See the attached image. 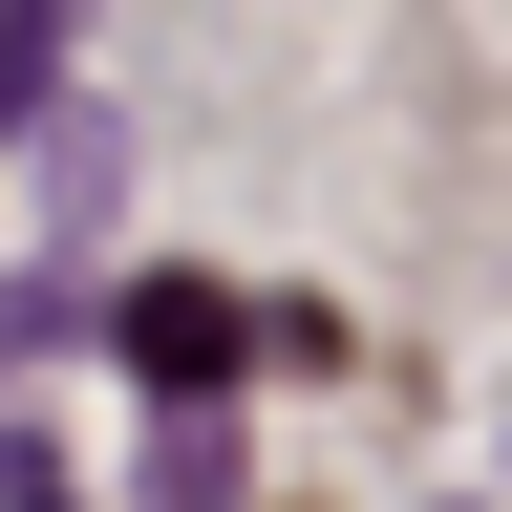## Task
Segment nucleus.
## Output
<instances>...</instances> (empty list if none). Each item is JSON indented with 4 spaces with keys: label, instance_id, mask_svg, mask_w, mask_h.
I'll list each match as a JSON object with an SVG mask.
<instances>
[{
    "label": "nucleus",
    "instance_id": "obj_1",
    "mask_svg": "<svg viewBox=\"0 0 512 512\" xmlns=\"http://www.w3.org/2000/svg\"><path fill=\"white\" fill-rule=\"evenodd\" d=\"M107 342L171 384V427H214V384H235V342H256V320H235V278H128V320H107Z\"/></svg>",
    "mask_w": 512,
    "mask_h": 512
},
{
    "label": "nucleus",
    "instance_id": "obj_2",
    "mask_svg": "<svg viewBox=\"0 0 512 512\" xmlns=\"http://www.w3.org/2000/svg\"><path fill=\"white\" fill-rule=\"evenodd\" d=\"M150 512H235V448H214V427H171V448H150Z\"/></svg>",
    "mask_w": 512,
    "mask_h": 512
},
{
    "label": "nucleus",
    "instance_id": "obj_4",
    "mask_svg": "<svg viewBox=\"0 0 512 512\" xmlns=\"http://www.w3.org/2000/svg\"><path fill=\"white\" fill-rule=\"evenodd\" d=\"M43 86H64V43L22 22V0H0V107H43Z\"/></svg>",
    "mask_w": 512,
    "mask_h": 512
},
{
    "label": "nucleus",
    "instance_id": "obj_3",
    "mask_svg": "<svg viewBox=\"0 0 512 512\" xmlns=\"http://www.w3.org/2000/svg\"><path fill=\"white\" fill-rule=\"evenodd\" d=\"M64 320H86V278H0V363H43Z\"/></svg>",
    "mask_w": 512,
    "mask_h": 512
}]
</instances>
